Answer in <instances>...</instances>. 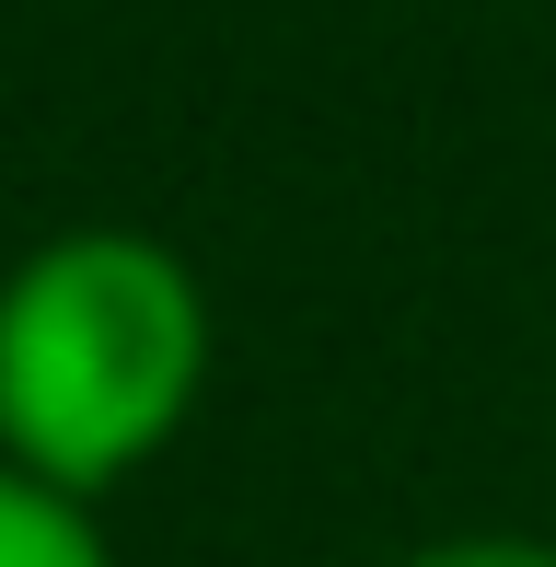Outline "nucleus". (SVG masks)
I'll return each mask as SVG.
<instances>
[{"label":"nucleus","mask_w":556,"mask_h":567,"mask_svg":"<svg viewBox=\"0 0 556 567\" xmlns=\"http://www.w3.org/2000/svg\"><path fill=\"white\" fill-rule=\"evenodd\" d=\"M209 278L140 220H70L0 267V463L105 509L209 405Z\"/></svg>","instance_id":"1"},{"label":"nucleus","mask_w":556,"mask_h":567,"mask_svg":"<svg viewBox=\"0 0 556 567\" xmlns=\"http://www.w3.org/2000/svg\"><path fill=\"white\" fill-rule=\"evenodd\" d=\"M0 567H116L105 509H93V498H59V486H35V475L0 463Z\"/></svg>","instance_id":"2"},{"label":"nucleus","mask_w":556,"mask_h":567,"mask_svg":"<svg viewBox=\"0 0 556 567\" xmlns=\"http://www.w3.org/2000/svg\"><path fill=\"white\" fill-rule=\"evenodd\" d=\"M383 567H556L545 533H429V545L383 556Z\"/></svg>","instance_id":"3"}]
</instances>
